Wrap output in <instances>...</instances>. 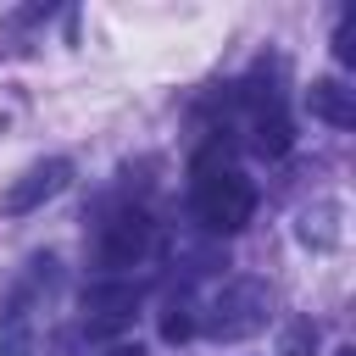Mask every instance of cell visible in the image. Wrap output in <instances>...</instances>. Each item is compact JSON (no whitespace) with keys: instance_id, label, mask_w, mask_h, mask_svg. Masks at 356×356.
Instances as JSON below:
<instances>
[{"instance_id":"6da1fadb","label":"cell","mask_w":356,"mask_h":356,"mask_svg":"<svg viewBox=\"0 0 356 356\" xmlns=\"http://www.w3.org/2000/svg\"><path fill=\"white\" fill-rule=\"evenodd\" d=\"M189 206H195V222L206 234H239L256 211V184L217 145H206L189 167Z\"/></svg>"},{"instance_id":"7a4b0ae2","label":"cell","mask_w":356,"mask_h":356,"mask_svg":"<svg viewBox=\"0 0 356 356\" xmlns=\"http://www.w3.org/2000/svg\"><path fill=\"white\" fill-rule=\"evenodd\" d=\"M273 323V295L261 278H228L211 306H206V334L217 345H239V339H256L261 328Z\"/></svg>"},{"instance_id":"3957f363","label":"cell","mask_w":356,"mask_h":356,"mask_svg":"<svg viewBox=\"0 0 356 356\" xmlns=\"http://www.w3.org/2000/svg\"><path fill=\"white\" fill-rule=\"evenodd\" d=\"M150 245H156L150 211L122 206V211H111V217L100 222V234H95V267H100L106 278H122L128 267H139V261L150 256Z\"/></svg>"},{"instance_id":"277c9868","label":"cell","mask_w":356,"mask_h":356,"mask_svg":"<svg viewBox=\"0 0 356 356\" xmlns=\"http://www.w3.org/2000/svg\"><path fill=\"white\" fill-rule=\"evenodd\" d=\"M139 306H145V284L139 278H95L83 289V334L111 345L117 334L134 328Z\"/></svg>"},{"instance_id":"5b68a950","label":"cell","mask_w":356,"mask_h":356,"mask_svg":"<svg viewBox=\"0 0 356 356\" xmlns=\"http://www.w3.org/2000/svg\"><path fill=\"white\" fill-rule=\"evenodd\" d=\"M67 178H72V161H67V156L33 161L22 178H11V184H6V195H0V211H6V217H28V211H39L44 200H56V195L67 189Z\"/></svg>"},{"instance_id":"8992f818","label":"cell","mask_w":356,"mask_h":356,"mask_svg":"<svg viewBox=\"0 0 356 356\" xmlns=\"http://www.w3.org/2000/svg\"><path fill=\"white\" fill-rule=\"evenodd\" d=\"M245 106H250V150L261 156V161H278V156H289V145H295V122H289V111H284V100L267 89H245Z\"/></svg>"},{"instance_id":"52a82bcc","label":"cell","mask_w":356,"mask_h":356,"mask_svg":"<svg viewBox=\"0 0 356 356\" xmlns=\"http://www.w3.org/2000/svg\"><path fill=\"white\" fill-rule=\"evenodd\" d=\"M306 106H312V117H323L328 128H356V89H345L339 78H312Z\"/></svg>"},{"instance_id":"ba28073f","label":"cell","mask_w":356,"mask_h":356,"mask_svg":"<svg viewBox=\"0 0 356 356\" xmlns=\"http://www.w3.org/2000/svg\"><path fill=\"white\" fill-rule=\"evenodd\" d=\"M0 356H33V317H28V289H17L0 312Z\"/></svg>"},{"instance_id":"9c48e42d","label":"cell","mask_w":356,"mask_h":356,"mask_svg":"<svg viewBox=\"0 0 356 356\" xmlns=\"http://www.w3.org/2000/svg\"><path fill=\"white\" fill-rule=\"evenodd\" d=\"M156 328H161V339H167V345H184V339H195V328H200V317H195V300H189V295H172V300L161 306Z\"/></svg>"},{"instance_id":"30bf717a","label":"cell","mask_w":356,"mask_h":356,"mask_svg":"<svg viewBox=\"0 0 356 356\" xmlns=\"http://www.w3.org/2000/svg\"><path fill=\"white\" fill-rule=\"evenodd\" d=\"M317 339H323V328L312 317H295L284 328V339H278V356H317Z\"/></svg>"},{"instance_id":"8fae6325","label":"cell","mask_w":356,"mask_h":356,"mask_svg":"<svg viewBox=\"0 0 356 356\" xmlns=\"http://www.w3.org/2000/svg\"><path fill=\"white\" fill-rule=\"evenodd\" d=\"M334 61H339V67H356V17H350V11H345L339 28H334Z\"/></svg>"},{"instance_id":"7c38bea8","label":"cell","mask_w":356,"mask_h":356,"mask_svg":"<svg viewBox=\"0 0 356 356\" xmlns=\"http://www.w3.org/2000/svg\"><path fill=\"white\" fill-rule=\"evenodd\" d=\"M95 356H145V345H139V339H111V345L95 350Z\"/></svg>"},{"instance_id":"4fadbf2b","label":"cell","mask_w":356,"mask_h":356,"mask_svg":"<svg viewBox=\"0 0 356 356\" xmlns=\"http://www.w3.org/2000/svg\"><path fill=\"white\" fill-rule=\"evenodd\" d=\"M334 356H356V350H350V345H339V350H334Z\"/></svg>"}]
</instances>
